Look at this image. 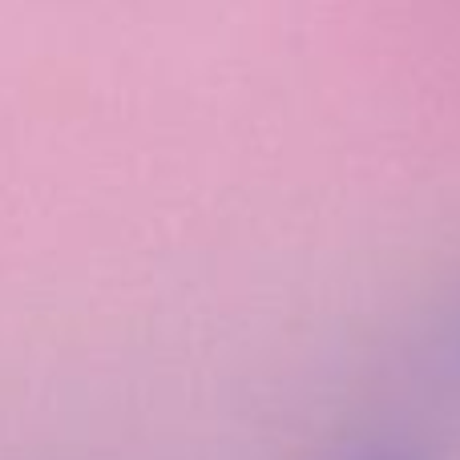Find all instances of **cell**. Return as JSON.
Wrapping results in <instances>:
<instances>
[{
	"label": "cell",
	"mask_w": 460,
	"mask_h": 460,
	"mask_svg": "<svg viewBox=\"0 0 460 460\" xmlns=\"http://www.w3.org/2000/svg\"><path fill=\"white\" fill-rule=\"evenodd\" d=\"M348 460H424V456L408 453V448H388V445H380V448H364V453H356V456H348Z\"/></svg>",
	"instance_id": "6da1fadb"
}]
</instances>
